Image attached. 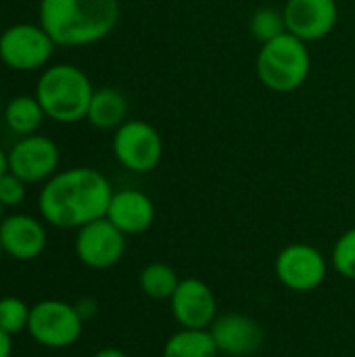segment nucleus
Listing matches in <instances>:
<instances>
[{
    "label": "nucleus",
    "instance_id": "nucleus-1",
    "mask_svg": "<svg viewBox=\"0 0 355 357\" xmlns=\"http://www.w3.org/2000/svg\"><path fill=\"white\" fill-rule=\"evenodd\" d=\"M113 188L94 167H71L44 182L38 209L46 224L56 228H82L107 215Z\"/></svg>",
    "mask_w": 355,
    "mask_h": 357
},
{
    "label": "nucleus",
    "instance_id": "nucleus-2",
    "mask_svg": "<svg viewBox=\"0 0 355 357\" xmlns=\"http://www.w3.org/2000/svg\"><path fill=\"white\" fill-rule=\"evenodd\" d=\"M119 0H40V25L61 46L105 40L119 23Z\"/></svg>",
    "mask_w": 355,
    "mask_h": 357
},
{
    "label": "nucleus",
    "instance_id": "nucleus-3",
    "mask_svg": "<svg viewBox=\"0 0 355 357\" xmlns=\"http://www.w3.org/2000/svg\"><path fill=\"white\" fill-rule=\"evenodd\" d=\"M94 88L90 77L75 65L59 63L38 79L36 98L40 100L46 117L59 123H75L86 119Z\"/></svg>",
    "mask_w": 355,
    "mask_h": 357
},
{
    "label": "nucleus",
    "instance_id": "nucleus-4",
    "mask_svg": "<svg viewBox=\"0 0 355 357\" xmlns=\"http://www.w3.org/2000/svg\"><path fill=\"white\" fill-rule=\"evenodd\" d=\"M255 69L259 82L272 92L289 94L299 90L312 71V54L308 50V42L287 31L262 44Z\"/></svg>",
    "mask_w": 355,
    "mask_h": 357
},
{
    "label": "nucleus",
    "instance_id": "nucleus-5",
    "mask_svg": "<svg viewBox=\"0 0 355 357\" xmlns=\"http://www.w3.org/2000/svg\"><path fill=\"white\" fill-rule=\"evenodd\" d=\"M27 333L40 347L67 349L80 341L84 333V318L80 316L75 303L44 299L31 305Z\"/></svg>",
    "mask_w": 355,
    "mask_h": 357
},
{
    "label": "nucleus",
    "instance_id": "nucleus-6",
    "mask_svg": "<svg viewBox=\"0 0 355 357\" xmlns=\"http://www.w3.org/2000/svg\"><path fill=\"white\" fill-rule=\"evenodd\" d=\"M113 155L128 172L149 174L163 159V138L153 123L128 119L113 132Z\"/></svg>",
    "mask_w": 355,
    "mask_h": 357
},
{
    "label": "nucleus",
    "instance_id": "nucleus-7",
    "mask_svg": "<svg viewBox=\"0 0 355 357\" xmlns=\"http://www.w3.org/2000/svg\"><path fill=\"white\" fill-rule=\"evenodd\" d=\"M274 272L285 289L293 293H310L326 280L328 261L314 245L293 243L276 255Z\"/></svg>",
    "mask_w": 355,
    "mask_h": 357
},
{
    "label": "nucleus",
    "instance_id": "nucleus-8",
    "mask_svg": "<svg viewBox=\"0 0 355 357\" xmlns=\"http://www.w3.org/2000/svg\"><path fill=\"white\" fill-rule=\"evenodd\" d=\"M54 42L42 25L17 23L0 36V61L15 71H33L48 63Z\"/></svg>",
    "mask_w": 355,
    "mask_h": 357
},
{
    "label": "nucleus",
    "instance_id": "nucleus-9",
    "mask_svg": "<svg viewBox=\"0 0 355 357\" xmlns=\"http://www.w3.org/2000/svg\"><path fill=\"white\" fill-rule=\"evenodd\" d=\"M126 253V234L107 218H98L75 234V255L92 270H109L121 261Z\"/></svg>",
    "mask_w": 355,
    "mask_h": 357
},
{
    "label": "nucleus",
    "instance_id": "nucleus-10",
    "mask_svg": "<svg viewBox=\"0 0 355 357\" xmlns=\"http://www.w3.org/2000/svg\"><path fill=\"white\" fill-rule=\"evenodd\" d=\"M61 153L54 140L40 134L23 136L8 153V172L23 182H46L56 174Z\"/></svg>",
    "mask_w": 355,
    "mask_h": 357
},
{
    "label": "nucleus",
    "instance_id": "nucleus-11",
    "mask_svg": "<svg viewBox=\"0 0 355 357\" xmlns=\"http://www.w3.org/2000/svg\"><path fill=\"white\" fill-rule=\"evenodd\" d=\"M169 307L180 328L209 331V326L220 316L216 293L201 278L180 280L174 297L169 299Z\"/></svg>",
    "mask_w": 355,
    "mask_h": 357
},
{
    "label": "nucleus",
    "instance_id": "nucleus-12",
    "mask_svg": "<svg viewBox=\"0 0 355 357\" xmlns=\"http://www.w3.org/2000/svg\"><path fill=\"white\" fill-rule=\"evenodd\" d=\"M287 31L303 42L326 38L339 21L337 0H287L282 6Z\"/></svg>",
    "mask_w": 355,
    "mask_h": 357
},
{
    "label": "nucleus",
    "instance_id": "nucleus-13",
    "mask_svg": "<svg viewBox=\"0 0 355 357\" xmlns=\"http://www.w3.org/2000/svg\"><path fill=\"white\" fill-rule=\"evenodd\" d=\"M213 343L220 356L249 357L264 347L266 333L264 326L245 314H220L216 322L209 326Z\"/></svg>",
    "mask_w": 355,
    "mask_h": 357
},
{
    "label": "nucleus",
    "instance_id": "nucleus-14",
    "mask_svg": "<svg viewBox=\"0 0 355 357\" xmlns=\"http://www.w3.org/2000/svg\"><path fill=\"white\" fill-rule=\"evenodd\" d=\"M46 228L40 220L15 213L0 222V243L6 255L17 261L38 259L46 249Z\"/></svg>",
    "mask_w": 355,
    "mask_h": 357
},
{
    "label": "nucleus",
    "instance_id": "nucleus-15",
    "mask_svg": "<svg viewBox=\"0 0 355 357\" xmlns=\"http://www.w3.org/2000/svg\"><path fill=\"white\" fill-rule=\"evenodd\" d=\"M113 226H117L126 236L146 232L155 222L153 199L136 188H123L113 192L107 215Z\"/></svg>",
    "mask_w": 355,
    "mask_h": 357
},
{
    "label": "nucleus",
    "instance_id": "nucleus-16",
    "mask_svg": "<svg viewBox=\"0 0 355 357\" xmlns=\"http://www.w3.org/2000/svg\"><path fill=\"white\" fill-rule=\"evenodd\" d=\"M128 111H130L128 98L119 90L100 88V90H94L92 94L86 119L98 130L115 132L121 123L128 121Z\"/></svg>",
    "mask_w": 355,
    "mask_h": 357
},
{
    "label": "nucleus",
    "instance_id": "nucleus-17",
    "mask_svg": "<svg viewBox=\"0 0 355 357\" xmlns=\"http://www.w3.org/2000/svg\"><path fill=\"white\" fill-rule=\"evenodd\" d=\"M161 357H220V351L209 331L180 328L165 341Z\"/></svg>",
    "mask_w": 355,
    "mask_h": 357
},
{
    "label": "nucleus",
    "instance_id": "nucleus-18",
    "mask_svg": "<svg viewBox=\"0 0 355 357\" xmlns=\"http://www.w3.org/2000/svg\"><path fill=\"white\" fill-rule=\"evenodd\" d=\"M138 284L140 291L153 299V301H169L180 284V276L178 272L163 261H153L146 264L138 276Z\"/></svg>",
    "mask_w": 355,
    "mask_h": 357
},
{
    "label": "nucleus",
    "instance_id": "nucleus-19",
    "mask_svg": "<svg viewBox=\"0 0 355 357\" xmlns=\"http://www.w3.org/2000/svg\"><path fill=\"white\" fill-rule=\"evenodd\" d=\"M46 113L40 105V100L36 96H15L6 109H4V121L6 126L17 132V134H23V136H29L33 134L42 121H44Z\"/></svg>",
    "mask_w": 355,
    "mask_h": 357
},
{
    "label": "nucleus",
    "instance_id": "nucleus-20",
    "mask_svg": "<svg viewBox=\"0 0 355 357\" xmlns=\"http://www.w3.org/2000/svg\"><path fill=\"white\" fill-rule=\"evenodd\" d=\"M249 31L259 44H266V42L287 33V23H285L282 10H278L274 6H262V8L253 10V15L249 19Z\"/></svg>",
    "mask_w": 355,
    "mask_h": 357
},
{
    "label": "nucleus",
    "instance_id": "nucleus-21",
    "mask_svg": "<svg viewBox=\"0 0 355 357\" xmlns=\"http://www.w3.org/2000/svg\"><path fill=\"white\" fill-rule=\"evenodd\" d=\"M31 305H27L19 297H2L0 299V328L10 337L27 331Z\"/></svg>",
    "mask_w": 355,
    "mask_h": 357
},
{
    "label": "nucleus",
    "instance_id": "nucleus-22",
    "mask_svg": "<svg viewBox=\"0 0 355 357\" xmlns=\"http://www.w3.org/2000/svg\"><path fill=\"white\" fill-rule=\"evenodd\" d=\"M331 261L339 276H343L347 280H355V228L345 230L337 238V243L333 247Z\"/></svg>",
    "mask_w": 355,
    "mask_h": 357
},
{
    "label": "nucleus",
    "instance_id": "nucleus-23",
    "mask_svg": "<svg viewBox=\"0 0 355 357\" xmlns=\"http://www.w3.org/2000/svg\"><path fill=\"white\" fill-rule=\"evenodd\" d=\"M25 184L27 182H23L13 172H6L0 178V203L4 207H17V205H21V201L25 199Z\"/></svg>",
    "mask_w": 355,
    "mask_h": 357
},
{
    "label": "nucleus",
    "instance_id": "nucleus-24",
    "mask_svg": "<svg viewBox=\"0 0 355 357\" xmlns=\"http://www.w3.org/2000/svg\"><path fill=\"white\" fill-rule=\"evenodd\" d=\"M75 307H77L80 316L84 318V322H86L88 318H92V316L96 314V303H94L92 299H80V301L75 303Z\"/></svg>",
    "mask_w": 355,
    "mask_h": 357
},
{
    "label": "nucleus",
    "instance_id": "nucleus-25",
    "mask_svg": "<svg viewBox=\"0 0 355 357\" xmlns=\"http://www.w3.org/2000/svg\"><path fill=\"white\" fill-rule=\"evenodd\" d=\"M13 356V337L0 328V357Z\"/></svg>",
    "mask_w": 355,
    "mask_h": 357
},
{
    "label": "nucleus",
    "instance_id": "nucleus-26",
    "mask_svg": "<svg viewBox=\"0 0 355 357\" xmlns=\"http://www.w3.org/2000/svg\"><path fill=\"white\" fill-rule=\"evenodd\" d=\"M92 357H130L126 351L117 349V347H105V349H98Z\"/></svg>",
    "mask_w": 355,
    "mask_h": 357
},
{
    "label": "nucleus",
    "instance_id": "nucleus-27",
    "mask_svg": "<svg viewBox=\"0 0 355 357\" xmlns=\"http://www.w3.org/2000/svg\"><path fill=\"white\" fill-rule=\"evenodd\" d=\"M8 172V155L0 149V178Z\"/></svg>",
    "mask_w": 355,
    "mask_h": 357
},
{
    "label": "nucleus",
    "instance_id": "nucleus-28",
    "mask_svg": "<svg viewBox=\"0 0 355 357\" xmlns=\"http://www.w3.org/2000/svg\"><path fill=\"white\" fill-rule=\"evenodd\" d=\"M4 209H6V207H4V205H2V203H0V222H2V220H4Z\"/></svg>",
    "mask_w": 355,
    "mask_h": 357
},
{
    "label": "nucleus",
    "instance_id": "nucleus-29",
    "mask_svg": "<svg viewBox=\"0 0 355 357\" xmlns=\"http://www.w3.org/2000/svg\"><path fill=\"white\" fill-rule=\"evenodd\" d=\"M4 255V249H2V243H0V257Z\"/></svg>",
    "mask_w": 355,
    "mask_h": 357
}]
</instances>
